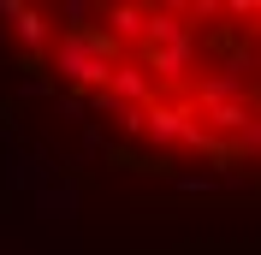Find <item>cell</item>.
<instances>
[{
    "instance_id": "1",
    "label": "cell",
    "mask_w": 261,
    "mask_h": 255,
    "mask_svg": "<svg viewBox=\"0 0 261 255\" xmlns=\"http://www.w3.org/2000/svg\"><path fill=\"white\" fill-rule=\"evenodd\" d=\"M36 78L154 160L261 166V0L6 6Z\"/></svg>"
}]
</instances>
